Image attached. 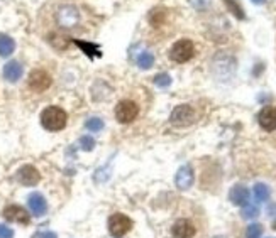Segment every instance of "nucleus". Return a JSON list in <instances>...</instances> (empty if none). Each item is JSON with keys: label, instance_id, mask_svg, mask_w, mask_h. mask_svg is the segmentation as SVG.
<instances>
[{"label": "nucleus", "instance_id": "nucleus-24", "mask_svg": "<svg viewBox=\"0 0 276 238\" xmlns=\"http://www.w3.org/2000/svg\"><path fill=\"white\" fill-rule=\"evenodd\" d=\"M154 83H156V86H159V88H166L171 85V76L166 73H159L154 76Z\"/></svg>", "mask_w": 276, "mask_h": 238}, {"label": "nucleus", "instance_id": "nucleus-22", "mask_svg": "<svg viewBox=\"0 0 276 238\" xmlns=\"http://www.w3.org/2000/svg\"><path fill=\"white\" fill-rule=\"evenodd\" d=\"M242 218L244 220H252V218H256L258 215H259V209L258 206H252V204L247 203L246 206H242Z\"/></svg>", "mask_w": 276, "mask_h": 238}, {"label": "nucleus", "instance_id": "nucleus-11", "mask_svg": "<svg viewBox=\"0 0 276 238\" xmlns=\"http://www.w3.org/2000/svg\"><path fill=\"white\" fill-rule=\"evenodd\" d=\"M171 235H173V238H193L195 226L188 220H178L171 228Z\"/></svg>", "mask_w": 276, "mask_h": 238}, {"label": "nucleus", "instance_id": "nucleus-16", "mask_svg": "<svg viewBox=\"0 0 276 238\" xmlns=\"http://www.w3.org/2000/svg\"><path fill=\"white\" fill-rule=\"evenodd\" d=\"M14 49H15V42L12 37L0 36V56H4V58L10 56V54L14 53Z\"/></svg>", "mask_w": 276, "mask_h": 238}, {"label": "nucleus", "instance_id": "nucleus-30", "mask_svg": "<svg viewBox=\"0 0 276 238\" xmlns=\"http://www.w3.org/2000/svg\"><path fill=\"white\" fill-rule=\"evenodd\" d=\"M251 2H252V4H258V5H261V4H264V2H266V0H251Z\"/></svg>", "mask_w": 276, "mask_h": 238}, {"label": "nucleus", "instance_id": "nucleus-28", "mask_svg": "<svg viewBox=\"0 0 276 238\" xmlns=\"http://www.w3.org/2000/svg\"><path fill=\"white\" fill-rule=\"evenodd\" d=\"M14 231L5 225H0V238H12Z\"/></svg>", "mask_w": 276, "mask_h": 238}, {"label": "nucleus", "instance_id": "nucleus-4", "mask_svg": "<svg viewBox=\"0 0 276 238\" xmlns=\"http://www.w3.org/2000/svg\"><path fill=\"white\" fill-rule=\"evenodd\" d=\"M137 115H139V107H137L134 102H131V100H122V102H119L117 107H115V118H117L120 124H129Z\"/></svg>", "mask_w": 276, "mask_h": 238}, {"label": "nucleus", "instance_id": "nucleus-7", "mask_svg": "<svg viewBox=\"0 0 276 238\" xmlns=\"http://www.w3.org/2000/svg\"><path fill=\"white\" fill-rule=\"evenodd\" d=\"M51 86V76L43 69H34L29 75V88L32 91H44Z\"/></svg>", "mask_w": 276, "mask_h": 238}, {"label": "nucleus", "instance_id": "nucleus-13", "mask_svg": "<svg viewBox=\"0 0 276 238\" xmlns=\"http://www.w3.org/2000/svg\"><path fill=\"white\" fill-rule=\"evenodd\" d=\"M259 125L263 127L264 130H274L276 129V108L274 107H264L261 112H259Z\"/></svg>", "mask_w": 276, "mask_h": 238}, {"label": "nucleus", "instance_id": "nucleus-3", "mask_svg": "<svg viewBox=\"0 0 276 238\" xmlns=\"http://www.w3.org/2000/svg\"><path fill=\"white\" fill-rule=\"evenodd\" d=\"M56 20L58 26L63 27V29H71L78 24L80 20V12L75 5H61L56 12Z\"/></svg>", "mask_w": 276, "mask_h": 238}, {"label": "nucleus", "instance_id": "nucleus-5", "mask_svg": "<svg viewBox=\"0 0 276 238\" xmlns=\"http://www.w3.org/2000/svg\"><path fill=\"white\" fill-rule=\"evenodd\" d=\"M195 120V110L190 105H180L169 115V122L176 127H186Z\"/></svg>", "mask_w": 276, "mask_h": 238}, {"label": "nucleus", "instance_id": "nucleus-14", "mask_svg": "<svg viewBox=\"0 0 276 238\" xmlns=\"http://www.w3.org/2000/svg\"><path fill=\"white\" fill-rule=\"evenodd\" d=\"M249 198H251V193L244 186H234L229 193V199L236 206H246V204L249 203Z\"/></svg>", "mask_w": 276, "mask_h": 238}, {"label": "nucleus", "instance_id": "nucleus-21", "mask_svg": "<svg viewBox=\"0 0 276 238\" xmlns=\"http://www.w3.org/2000/svg\"><path fill=\"white\" fill-rule=\"evenodd\" d=\"M254 198H256V201H266L269 198V187L266 184H263V182L256 184L254 186Z\"/></svg>", "mask_w": 276, "mask_h": 238}, {"label": "nucleus", "instance_id": "nucleus-32", "mask_svg": "<svg viewBox=\"0 0 276 238\" xmlns=\"http://www.w3.org/2000/svg\"><path fill=\"white\" fill-rule=\"evenodd\" d=\"M214 238H225V236H214Z\"/></svg>", "mask_w": 276, "mask_h": 238}, {"label": "nucleus", "instance_id": "nucleus-8", "mask_svg": "<svg viewBox=\"0 0 276 238\" xmlns=\"http://www.w3.org/2000/svg\"><path fill=\"white\" fill-rule=\"evenodd\" d=\"M4 217L5 220L9 221H14V223H22V225H27L29 223V215L22 206H17V204H10L4 209Z\"/></svg>", "mask_w": 276, "mask_h": 238}, {"label": "nucleus", "instance_id": "nucleus-25", "mask_svg": "<svg viewBox=\"0 0 276 238\" xmlns=\"http://www.w3.org/2000/svg\"><path fill=\"white\" fill-rule=\"evenodd\" d=\"M85 127L90 132H100L103 129V120H100V118H90V120H87Z\"/></svg>", "mask_w": 276, "mask_h": 238}, {"label": "nucleus", "instance_id": "nucleus-27", "mask_svg": "<svg viewBox=\"0 0 276 238\" xmlns=\"http://www.w3.org/2000/svg\"><path fill=\"white\" fill-rule=\"evenodd\" d=\"M210 2H212V0H190V4H192L195 9H198V10L207 9L208 5H210Z\"/></svg>", "mask_w": 276, "mask_h": 238}, {"label": "nucleus", "instance_id": "nucleus-6", "mask_svg": "<svg viewBox=\"0 0 276 238\" xmlns=\"http://www.w3.org/2000/svg\"><path fill=\"white\" fill-rule=\"evenodd\" d=\"M132 228V221L122 213H115L109 218V231L114 236H122Z\"/></svg>", "mask_w": 276, "mask_h": 238}, {"label": "nucleus", "instance_id": "nucleus-2", "mask_svg": "<svg viewBox=\"0 0 276 238\" xmlns=\"http://www.w3.org/2000/svg\"><path fill=\"white\" fill-rule=\"evenodd\" d=\"M193 54H195V47H193V42L188 39L175 42L173 47L169 49V58L175 63H186V61L193 58Z\"/></svg>", "mask_w": 276, "mask_h": 238}, {"label": "nucleus", "instance_id": "nucleus-10", "mask_svg": "<svg viewBox=\"0 0 276 238\" xmlns=\"http://www.w3.org/2000/svg\"><path fill=\"white\" fill-rule=\"evenodd\" d=\"M17 179H19L20 184H24V186H34L39 182L41 176H39V173H37L36 168H32V165H24V168L19 169Z\"/></svg>", "mask_w": 276, "mask_h": 238}, {"label": "nucleus", "instance_id": "nucleus-26", "mask_svg": "<svg viewBox=\"0 0 276 238\" xmlns=\"http://www.w3.org/2000/svg\"><path fill=\"white\" fill-rule=\"evenodd\" d=\"M80 147L83 149V151H93V147H95V139L90 135H83L80 139Z\"/></svg>", "mask_w": 276, "mask_h": 238}, {"label": "nucleus", "instance_id": "nucleus-17", "mask_svg": "<svg viewBox=\"0 0 276 238\" xmlns=\"http://www.w3.org/2000/svg\"><path fill=\"white\" fill-rule=\"evenodd\" d=\"M48 41L51 42V46L56 47V49H66L70 46V39L66 36H61V34H49Z\"/></svg>", "mask_w": 276, "mask_h": 238}, {"label": "nucleus", "instance_id": "nucleus-1", "mask_svg": "<svg viewBox=\"0 0 276 238\" xmlns=\"http://www.w3.org/2000/svg\"><path fill=\"white\" fill-rule=\"evenodd\" d=\"M66 112L59 107H48L41 113V124L46 130H61L66 125Z\"/></svg>", "mask_w": 276, "mask_h": 238}, {"label": "nucleus", "instance_id": "nucleus-12", "mask_svg": "<svg viewBox=\"0 0 276 238\" xmlns=\"http://www.w3.org/2000/svg\"><path fill=\"white\" fill-rule=\"evenodd\" d=\"M27 204H29V209L34 217H43L48 209L46 199H44V196L39 195V193H32V195L27 198Z\"/></svg>", "mask_w": 276, "mask_h": 238}, {"label": "nucleus", "instance_id": "nucleus-23", "mask_svg": "<svg viewBox=\"0 0 276 238\" xmlns=\"http://www.w3.org/2000/svg\"><path fill=\"white\" fill-rule=\"evenodd\" d=\"M263 235V226L258 223H252L247 226L246 230V238H261Z\"/></svg>", "mask_w": 276, "mask_h": 238}, {"label": "nucleus", "instance_id": "nucleus-19", "mask_svg": "<svg viewBox=\"0 0 276 238\" xmlns=\"http://www.w3.org/2000/svg\"><path fill=\"white\" fill-rule=\"evenodd\" d=\"M153 64H154V56H153L151 53L144 51V53H141V54H139V58H137V66H139V68H142V69H149Z\"/></svg>", "mask_w": 276, "mask_h": 238}, {"label": "nucleus", "instance_id": "nucleus-20", "mask_svg": "<svg viewBox=\"0 0 276 238\" xmlns=\"http://www.w3.org/2000/svg\"><path fill=\"white\" fill-rule=\"evenodd\" d=\"M224 4L227 5V9H229L230 12H232L239 20H242V19L246 17V15H244V10H242L241 5L237 4V0H224Z\"/></svg>", "mask_w": 276, "mask_h": 238}, {"label": "nucleus", "instance_id": "nucleus-29", "mask_svg": "<svg viewBox=\"0 0 276 238\" xmlns=\"http://www.w3.org/2000/svg\"><path fill=\"white\" fill-rule=\"evenodd\" d=\"M36 238H58L56 233H53V231H43V233H37Z\"/></svg>", "mask_w": 276, "mask_h": 238}, {"label": "nucleus", "instance_id": "nucleus-15", "mask_svg": "<svg viewBox=\"0 0 276 238\" xmlns=\"http://www.w3.org/2000/svg\"><path fill=\"white\" fill-rule=\"evenodd\" d=\"M22 76V66L17 61H10L4 66V78L10 81V83H15L17 80H20Z\"/></svg>", "mask_w": 276, "mask_h": 238}, {"label": "nucleus", "instance_id": "nucleus-31", "mask_svg": "<svg viewBox=\"0 0 276 238\" xmlns=\"http://www.w3.org/2000/svg\"><path fill=\"white\" fill-rule=\"evenodd\" d=\"M273 228H274V230H276V221H274V225H273Z\"/></svg>", "mask_w": 276, "mask_h": 238}, {"label": "nucleus", "instance_id": "nucleus-18", "mask_svg": "<svg viewBox=\"0 0 276 238\" xmlns=\"http://www.w3.org/2000/svg\"><path fill=\"white\" fill-rule=\"evenodd\" d=\"M75 44L78 47L83 49V53L87 54V56H100V49H98V46H95V44H90V42H83V41H75Z\"/></svg>", "mask_w": 276, "mask_h": 238}, {"label": "nucleus", "instance_id": "nucleus-9", "mask_svg": "<svg viewBox=\"0 0 276 238\" xmlns=\"http://www.w3.org/2000/svg\"><path fill=\"white\" fill-rule=\"evenodd\" d=\"M193 179H195V176H193V169L192 165H183V168L178 169V173H176V178H175V182H176V187L181 191L188 189L193 184Z\"/></svg>", "mask_w": 276, "mask_h": 238}]
</instances>
